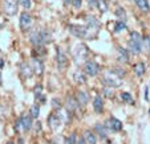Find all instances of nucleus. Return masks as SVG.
Returning a JSON list of instances; mask_svg holds the SVG:
<instances>
[{
	"label": "nucleus",
	"mask_w": 150,
	"mask_h": 144,
	"mask_svg": "<svg viewBox=\"0 0 150 144\" xmlns=\"http://www.w3.org/2000/svg\"><path fill=\"white\" fill-rule=\"evenodd\" d=\"M20 73H21V75H23L24 78H31L32 74L35 73V70H33V68H31V65L24 62L20 66Z\"/></svg>",
	"instance_id": "f8f14e48"
},
{
	"label": "nucleus",
	"mask_w": 150,
	"mask_h": 144,
	"mask_svg": "<svg viewBox=\"0 0 150 144\" xmlns=\"http://www.w3.org/2000/svg\"><path fill=\"white\" fill-rule=\"evenodd\" d=\"M116 15H117V17H120V20H122V21L126 20V13H125V11L122 9V7H117Z\"/></svg>",
	"instance_id": "a878e982"
},
{
	"label": "nucleus",
	"mask_w": 150,
	"mask_h": 144,
	"mask_svg": "<svg viewBox=\"0 0 150 144\" xmlns=\"http://www.w3.org/2000/svg\"><path fill=\"white\" fill-rule=\"evenodd\" d=\"M149 114H150V110H149Z\"/></svg>",
	"instance_id": "a19ab883"
},
{
	"label": "nucleus",
	"mask_w": 150,
	"mask_h": 144,
	"mask_svg": "<svg viewBox=\"0 0 150 144\" xmlns=\"http://www.w3.org/2000/svg\"><path fill=\"white\" fill-rule=\"evenodd\" d=\"M117 53H118V61L120 62H127L129 61V53H127V50L126 49H124V48H118L117 49Z\"/></svg>",
	"instance_id": "dca6fc26"
},
{
	"label": "nucleus",
	"mask_w": 150,
	"mask_h": 144,
	"mask_svg": "<svg viewBox=\"0 0 150 144\" xmlns=\"http://www.w3.org/2000/svg\"><path fill=\"white\" fill-rule=\"evenodd\" d=\"M29 115L32 116V118H39L40 115V106L39 105H33L31 107V110H29Z\"/></svg>",
	"instance_id": "b1692460"
},
{
	"label": "nucleus",
	"mask_w": 150,
	"mask_h": 144,
	"mask_svg": "<svg viewBox=\"0 0 150 144\" xmlns=\"http://www.w3.org/2000/svg\"><path fill=\"white\" fill-rule=\"evenodd\" d=\"M82 138L85 139V141H86V144H96L97 139L96 136H94V134H92L91 131H85L84 132V136Z\"/></svg>",
	"instance_id": "412c9836"
},
{
	"label": "nucleus",
	"mask_w": 150,
	"mask_h": 144,
	"mask_svg": "<svg viewBox=\"0 0 150 144\" xmlns=\"http://www.w3.org/2000/svg\"><path fill=\"white\" fill-rule=\"evenodd\" d=\"M31 25H32V16L29 13H27V12H23L21 16H20V28L25 31V29L31 28Z\"/></svg>",
	"instance_id": "9d476101"
},
{
	"label": "nucleus",
	"mask_w": 150,
	"mask_h": 144,
	"mask_svg": "<svg viewBox=\"0 0 150 144\" xmlns=\"http://www.w3.org/2000/svg\"><path fill=\"white\" fill-rule=\"evenodd\" d=\"M35 91H36V93H35V94H36V98H41L42 101H44V98H42V95H41V93H42V87H41V85L37 86L36 90H35Z\"/></svg>",
	"instance_id": "7c9ffc66"
},
{
	"label": "nucleus",
	"mask_w": 150,
	"mask_h": 144,
	"mask_svg": "<svg viewBox=\"0 0 150 144\" xmlns=\"http://www.w3.org/2000/svg\"><path fill=\"white\" fill-rule=\"evenodd\" d=\"M64 3H69V0H64Z\"/></svg>",
	"instance_id": "58836bf2"
},
{
	"label": "nucleus",
	"mask_w": 150,
	"mask_h": 144,
	"mask_svg": "<svg viewBox=\"0 0 150 144\" xmlns=\"http://www.w3.org/2000/svg\"><path fill=\"white\" fill-rule=\"evenodd\" d=\"M101 81L108 87H120L122 83V77H120L113 69H110V70H106L104 73Z\"/></svg>",
	"instance_id": "f03ea898"
},
{
	"label": "nucleus",
	"mask_w": 150,
	"mask_h": 144,
	"mask_svg": "<svg viewBox=\"0 0 150 144\" xmlns=\"http://www.w3.org/2000/svg\"><path fill=\"white\" fill-rule=\"evenodd\" d=\"M144 43H145V48H146V50L149 52V54H150V36H146V37H145Z\"/></svg>",
	"instance_id": "2f4dec72"
},
{
	"label": "nucleus",
	"mask_w": 150,
	"mask_h": 144,
	"mask_svg": "<svg viewBox=\"0 0 150 144\" xmlns=\"http://www.w3.org/2000/svg\"><path fill=\"white\" fill-rule=\"evenodd\" d=\"M7 144H13V143H12V141H8V143H7Z\"/></svg>",
	"instance_id": "ea45409f"
},
{
	"label": "nucleus",
	"mask_w": 150,
	"mask_h": 144,
	"mask_svg": "<svg viewBox=\"0 0 150 144\" xmlns=\"http://www.w3.org/2000/svg\"><path fill=\"white\" fill-rule=\"evenodd\" d=\"M76 99H77V102H79L80 105L84 106V105H86V103L89 102V95L85 93V91H79L77 95H76Z\"/></svg>",
	"instance_id": "f3484780"
},
{
	"label": "nucleus",
	"mask_w": 150,
	"mask_h": 144,
	"mask_svg": "<svg viewBox=\"0 0 150 144\" xmlns=\"http://www.w3.org/2000/svg\"><path fill=\"white\" fill-rule=\"evenodd\" d=\"M146 71V68H145V64L144 62H138L137 65H134V74L137 77H142Z\"/></svg>",
	"instance_id": "6ab92c4d"
},
{
	"label": "nucleus",
	"mask_w": 150,
	"mask_h": 144,
	"mask_svg": "<svg viewBox=\"0 0 150 144\" xmlns=\"http://www.w3.org/2000/svg\"><path fill=\"white\" fill-rule=\"evenodd\" d=\"M82 70L85 71V74L89 77H96L97 74L101 71V68H100V65L97 62H94V61H86V62L84 64V69Z\"/></svg>",
	"instance_id": "423d86ee"
},
{
	"label": "nucleus",
	"mask_w": 150,
	"mask_h": 144,
	"mask_svg": "<svg viewBox=\"0 0 150 144\" xmlns=\"http://www.w3.org/2000/svg\"><path fill=\"white\" fill-rule=\"evenodd\" d=\"M93 108L97 114L102 113V108H104V102H102V98L100 95H97L93 101Z\"/></svg>",
	"instance_id": "4468645a"
},
{
	"label": "nucleus",
	"mask_w": 150,
	"mask_h": 144,
	"mask_svg": "<svg viewBox=\"0 0 150 144\" xmlns=\"http://www.w3.org/2000/svg\"><path fill=\"white\" fill-rule=\"evenodd\" d=\"M86 21H88V24H89V27H91V28L98 29L100 23H98V20L94 19V16H88V17H86Z\"/></svg>",
	"instance_id": "5701e85b"
},
{
	"label": "nucleus",
	"mask_w": 150,
	"mask_h": 144,
	"mask_svg": "<svg viewBox=\"0 0 150 144\" xmlns=\"http://www.w3.org/2000/svg\"><path fill=\"white\" fill-rule=\"evenodd\" d=\"M145 99H146V101H149V87L145 89Z\"/></svg>",
	"instance_id": "c9c22d12"
},
{
	"label": "nucleus",
	"mask_w": 150,
	"mask_h": 144,
	"mask_svg": "<svg viewBox=\"0 0 150 144\" xmlns=\"http://www.w3.org/2000/svg\"><path fill=\"white\" fill-rule=\"evenodd\" d=\"M52 106H53V108H60V107H61V103H60V99H57V98L52 99Z\"/></svg>",
	"instance_id": "72a5a7b5"
},
{
	"label": "nucleus",
	"mask_w": 150,
	"mask_h": 144,
	"mask_svg": "<svg viewBox=\"0 0 150 144\" xmlns=\"http://www.w3.org/2000/svg\"><path fill=\"white\" fill-rule=\"evenodd\" d=\"M77 144H86V141H85L84 138H81V139L79 140V143H77Z\"/></svg>",
	"instance_id": "e433bc0d"
},
{
	"label": "nucleus",
	"mask_w": 150,
	"mask_h": 144,
	"mask_svg": "<svg viewBox=\"0 0 150 144\" xmlns=\"http://www.w3.org/2000/svg\"><path fill=\"white\" fill-rule=\"evenodd\" d=\"M33 70L36 74H39V75H41L42 70H44V66H42V62L40 61V59L35 58L33 59Z\"/></svg>",
	"instance_id": "4be33fe9"
},
{
	"label": "nucleus",
	"mask_w": 150,
	"mask_h": 144,
	"mask_svg": "<svg viewBox=\"0 0 150 144\" xmlns=\"http://www.w3.org/2000/svg\"><path fill=\"white\" fill-rule=\"evenodd\" d=\"M88 1V6L91 8H97L100 6V0H86Z\"/></svg>",
	"instance_id": "c756f323"
},
{
	"label": "nucleus",
	"mask_w": 150,
	"mask_h": 144,
	"mask_svg": "<svg viewBox=\"0 0 150 144\" xmlns=\"http://www.w3.org/2000/svg\"><path fill=\"white\" fill-rule=\"evenodd\" d=\"M3 9L8 16H13L17 12V1L16 0H4Z\"/></svg>",
	"instance_id": "0eeeda50"
},
{
	"label": "nucleus",
	"mask_w": 150,
	"mask_h": 144,
	"mask_svg": "<svg viewBox=\"0 0 150 144\" xmlns=\"http://www.w3.org/2000/svg\"><path fill=\"white\" fill-rule=\"evenodd\" d=\"M121 99L124 102H126V103H133V102H134L133 96H132L129 93H122L121 94Z\"/></svg>",
	"instance_id": "bb28decb"
},
{
	"label": "nucleus",
	"mask_w": 150,
	"mask_h": 144,
	"mask_svg": "<svg viewBox=\"0 0 150 144\" xmlns=\"http://www.w3.org/2000/svg\"><path fill=\"white\" fill-rule=\"evenodd\" d=\"M0 85H1V73H0Z\"/></svg>",
	"instance_id": "4c0bfd02"
},
{
	"label": "nucleus",
	"mask_w": 150,
	"mask_h": 144,
	"mask_svg": "<svg viewBox=\"0 0 150 144\" xmlns=\"http://www.w3.org/2000/svg\"><path fill=\"white\" fill-rule=\"evenodd\" d=\"M69 32L80 38H84L88 36V28L82 25H69Z\"/></svg>",
	"instance_id": "6e6552de"
},
{
	"label": "nucleus",
	"mask_w": 150,
	"mask_h": 144,
	"mask_svg": "<svg viewBox=\"0 0 150 144\" xmlns=\"http://www.w3.org/2000/svg\"><path fill=\"white\" fill-rule=\"evenodd\" d=\"M72 6L74 7V8H81V4H82V0H71Z\"/></svg>",
	"instance_id": "473e14b6"
},
{
	"label": "nucleus",
	"mask_w": 150,
	"mask_h": 144,
	"mask_svg": "<svg viewBox=\"0 0 150 144\" xmlns=\"http://www.w3.org/2000/svg\"><path fill=\"white\" fill-rule=\"evenodd\" d=\"M57 65L60 69H64L68 65V61H67V56L62 53V50L60 48H57Z\"/></svg>",
	"instance_id": "ddd939ff"
},
{
	"label": "nucleus",
	"mask_w": 150,
	"mask_h": 144,
	"mask_svg": "<svg viewBox=\"0 0 150 144\" xmlns=\"http://www.w3.org/2000/svg\"><path fill=\"white\" fill-rule=\"evenodd\" d=\"M134 3H136V6L138 7L141 11H144V12H149L150 11V7H149L147 0H134Z\"/></svg>",
	"instance_id": "aec40b11"
},
{
	"label": "nucleus",
	"mask_w": 150,
	"mask_h": 144,
	"mask_svg": "<svg viewBox=\"0 0 150 144\" xmlns=\"http://www.w3.org/2000/svg\"><path fill=\"white\" fill-rule=\"evenodd\" d=\"M31 127H32V116L31 115L20 116L16 120V124H15L16 130H23V131H29Z\"/></svg>",
	"instance_id": "20e7f679"
},
{
	"label": "nucleus",
	"mask_w": 150,
	"mask_h": 144,
	"mask_svg": "<svg viewBox=\"0 0 150 144\" xmlns=\"http://www.w3.org/2000/svg\"><path fill=\"white\" fill-rule=\"evenodd\" d=\"M48 123H49V127L52 128V130H57L60 126V123H62L61 119H60V116L57 115V113H53L49 115L48 118Z\"/></svg>",
	"instance_id": "9b49d317"
},
{
	"label": "nucleus",
	"mask_w": 150,
	"mask_h": 144,
	"mask_svg": "<svg viewBox=\"0 0 150 144\" xmlns=\"http://www.w3.org/2000/svg\"><path fill=\"white\" fill-rule=\"evenodd\" d=\"M125 29H126V25H125V21H122V20L117 21V23H116V28H114V32H116V33H120V32L125 31Z\"/></svg>",
	"instance_id": "393cba45"
},
{
	"label": "nucleus",
	"mask_w": 150,
	"mask_h": 144,
	"mask_svg": "<svg viewBox=\"0 0 150 144\" xmlns=\"http://www.w3.org/2000/svg\"><path fill=\"white\" fill-rule=\"evenodd\" d=\"M142 36L138 32L133 31L130 32V38H129V43H127V48L133 54H139L142 52Z\"/></svg>",
	"instance_id": "7ed1b4c3"
},
{
	"label": "nucleus",
	"mask_w": 150,
	"mask_h": 144,
	"mask_svg": "<svg viewBox=\"0 0 150 144\" xmlns=\"http://www.w3.org/2000/svg\"><path fill=\"white\" fill-rule=\"evenodd\" d=\"M73 78L74 81L77 82V83H80V85H82V83H85L86 82V77H85V71L84 70H77L76 73L73 74Z\"/></svg>",
	"instance_id": "a211bd4d"
},
{
	"label": "nucleus",
	"mask_w": 150,
	"mask_h": 144,
	"mask_svg": "<svg viewBox=\"0 0 150 144\" xmlns=\"http://www.w3.org/2000/svg\"><path fill=\"white\" fill-rule=\"evenodd\" d=\"M88 54H89V49L85 44H80V45H77V48L74 49V52H73V56H74L76 62H82L84 59H86Z\"/></svg>",
	"instance_id": "39448f33"
},
{
	"label": "nucleus",
	"mask_w": 150,
	"mask_h": 144,
	"mask_svg": "<svg viewBox=\"0 0 150 144\" xmlns=\"http://www.w3.org/2000/svg\"><path fill=\"white\" fill-rule=\"evenodd\" d=\"M94 130H96L97 132L100 134V136H101L102 139L106 138V134H105V128H104V126H101V124H96V126H94Z\"/></svg>",
	"instance_id": "cd10ccee"
},
{
	"label": "nucleus",
	"mask_w": 150,
	"mask_h": 144,
	"mask_svg": "<svg viewBox=\"0 0 150 144\" xmlns=\"http://www.w3.org/2000/svg\"><path fill=\"white\" fill-rule=\"evenodd\" d=\"M29 40L35 46H41L42 44L51 41V34L44 29H35L29 34Z\"/></svg>",
	"instance_id": "f257e3e1"
},
{
	"label": "nucleus",
	"mask_w": 150,
	"mask_h": 144,
	"mask_svg": "<svg viewBox=\"0 0 150 144\" xmlns=\"http://www.w3.org/2000/svg\"><path fill=\"white\" fill-rule=\"evenodd\" d=\"M20 7H23L24 9H29L32 7V1L31 0H19Z\"/></svg>",
	"instance_id": "c85d7f7f"
},
{
	"label": "nucleus",
	"mask_w": 150,
	"mask_h": 144,
	"mask_svg": "<svg viewBox=\"0 0 150 144\" xmlns=\"http://www.w3.org/2000/svg\"><path fill=\"white\" fill-rule=\"evenodd\" d=\"M104 94L106 96H109V98H110V96H113V91L110 93V90H109V89H104Z\"/></svg>",
	"instance_id": "f704fd0d"
},
{
	"label": "nucleus",
	"mask_w": 150,
	"mask_h": 144,
	"mask_svg": "<svg viewBox=\"0 0 150 144\" xmlns=\"http://www.w3.org/2000/svg\"><path fill=\"white\" fill-rule=\"evenodd\" d=\"M105 127L108 128V130H112V131H121L122 123H121V120H118L117 118L112 116V118H109L108 120L105 122Z\"/></svg>",
	"instance_id": "1a4fd4ad"
},
{
	"label": "nucleus",
	"mask_w": 150,
	"mask_h": 144,
	"mask_svg": "<svg viewBox=\"0 0 150 144\" xmlns=\"http://www.w3.org/2000/svg\"><path fill=\"white\" fill-rule=\"evenodd\" d=\"M79 102H77V99H74L73 96H68L67 98V110H69L72 113V111H74L77 107H79Z\"/></svg>",
	"instance_id": "2eb2a0df"
}]
</instances>
